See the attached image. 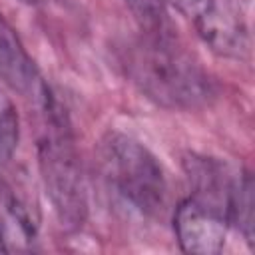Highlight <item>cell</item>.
Listing matches in <instances>:
<instances>
[{
  "label": "cell",
  "instance_id": "cell-3",
  "mask_svg": "<svg viewBox=\"0 0 255 255\" xmlns=\"http://www.w3.org/2000/svg\"><path fill=\"white\" fill-rule=\"evenodd\" d=\"M100 161L116 193L141 215L157 217L167 205V179L157 157L137 139L110 131L100 141Z\"/></svg>",
  "mask_w": 255,
  "mask_h": 255
},
{
  "label": "cell",
  "instance_id": "cell-8",
  "mask_svg": "<svg viewBox=\"0 0 255 255\" xmlns=\"http://www.w3.org/2000/svg\"><path fill=\"white\" fill-rule=\"evenodd\" d=\"M141 24L145 34H167V14L163 0H124Z\"/></svg>",
  "mask_w": 255,
  "mask_h": 255
},
{
  "label": "cell",
  "instance_id": "cell-7",
  "mask_svg": "<svg viewBox=\"0 0 255 255\" xmlns=\"http://www.w3.org/2000/svg\"><path fill=\"white\" fill-rule=\"evenodd\" d=\"M18 135H20L18 112L12 100L0 92V161L12 157L18 145Z\"/></svg>",
  "mask_w": 255,
  "mask_h": 255
},
{
  "label": "cell",
  "instance_id": "cell-4",
  "mask_svg": "<svg viewBox=\"0 0 255 255\" xmlns=\"http://www.w3.org/2000/svg\"><path fill=\"white\" fill-rule=\"evenodd\" d=\"M173 6L207 44L223 58L243 60L249 56L251 40L245 12L239 0H165Z\"/></svg>",
  "mask_w": 255,
  "mask_h": 255
},
{
  "label": "cell",
  "instance_id": "cell-1",
  "mask_svg": "<svg viewBox=\"0 0 255 255\" xmlns=\"http://www.w3.org/2000/svg\"><path fill=\"white\" fill-rule=\"evenodd\" d=\"M124 66L131 82L163 108L195 110L211 96L207 74L167 34H145L128 46Z\"/></svg>",
  "mask_w": 255,
  "mask_h": 255
},
{
  "label": "cell",
  "instance_id": "cell-9",
  "mask_svg": "<svg viewBox=\"0 0 255 255\" xmlns=\"http://www.w3.org/2000/svg\"><path fill=\"white\" fill-rule=\"evenodd\" d=\"M2 197H4V185L0 183V253H8L6 233H4V219H2Z\"/></svg>",
  "mask_w": 255,
  "mask_h": 255
},
{
  "label": "cell",
  "instance_id": "cell-6",
  "mask_svg": "<svg viewBox=\"0 0 255 255\" xmlns=\"http://www.w3.org/2000/svg\"><path fill=\"white\" fill-rule=\"evenodd\" d=\"M0 80L10 88L34 98L44 88L34 62L30 60L16 32L2 18V14H0Z\"/></svg>",
  "mask_w": 255,
  "mask_h": 255
},
{
  "label": "cell",
  "instance_id": "cell-2",
  "mask_svg": "<svg viewBox=\"0 0 255 255\" xmlns=\"http://www.w3.org/2000/svg\"><path fill=\"white\" fill-rule=\"evenodd\" d=\"M36 100L42 110L38 163L44 185L62 225L80 227L86 219L88 201L66 110L58 104L46 86L40 90Z\"/></svg>",
  "mask_w": 255,
  "mask_h": 255
},
{
  "label": "cell",
  "instance_id": "cell-10",
  "mask_svg": "<svg viewBox=\"0 0 255 255\" xmlns=\"http://www.w3.org/2000/svg\"><path fill=\"white\" fill-rule=\"evenodd\" d=\"M20 2H24V4H36L38 0H20Z\"/></svg>",
  "mask_w": 255,
  "mask_h": 255
},
{
  "label": "cell",
  "instance_id": "cell-5",
  "mask_svg": "<svg viewBox=\"0 0 255 255\" xmlns=\"http://www.w3.org/2000/svg\"><path fill=\"white\" fill-rule=\"evenodd\" d=\"M229 217L219 207L189 195L173 213V229L177 243L187 253L215 255L223 249Z\"/></svg>",
  "mask_w": 255,
  "mask_h": 255
}]
</instances>
